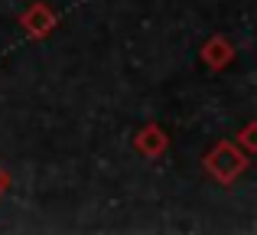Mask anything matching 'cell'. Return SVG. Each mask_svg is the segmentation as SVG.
<instances>
[{
	"label": "cell",
	"instance_id": "1",
	"mask_svg": "<svg viewBox=\"0 0 257 235\" xmlns=\"http://www.w3.org/2000/svg\"><path fill=\"white\" fill-rule=\"evenodd\" d=\"M4 183H7V180H4V173H0V190H4Z\"/></svg>",
	"mask_w": 257,
	"mask_h": 235
}]
</instances>
